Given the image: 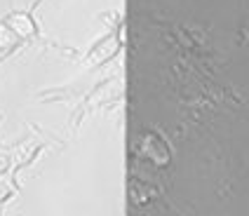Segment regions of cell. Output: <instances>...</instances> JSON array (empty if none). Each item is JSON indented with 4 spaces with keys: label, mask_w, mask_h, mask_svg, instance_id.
<instances>
[{
    "label": "cell",
    "mask_w": 249,
    "mask_h": 216,
    "mask_svg": "<svg viewBox=\"0 0 249 216\" xmlns=\"http://www.w3.org/2000/svg\"><path fill=\"white\" fill-rule=\"evenodd\" d=\"M19 45H21V40H19L12 31L2 24V19H0V52L7 56V54H12Z\"/></svg>",
    "instance_id": "3957f363"
},
{
    "label": "cell",
    "mask_w": 249,
    "mask_h": 216,
    "mask_svg": "<svg viewBox=\"0 0 249 216\" xmlns=\"http://www.w3.org/2000/svg\"><path fill=\"white\" fill-rule=\"evenodd\" d=\"M2 24L10 28L19 40H24V38H36V36H38V26H36V21L31 19L28 12H10L5 19H2Z\"/></svg>",
    "instance_id": "6da1fadb"
},
{
    "label": "cell",
    "mask_w": 249,
    "mask_h": 216,
    "mask_svg": "<svg viewBox=\"0 0 249 216\" xmlns=\"http://www.w3.org/2000/svg\"><path fill=\"white\" fill-rule=\"evenodd\" d=\"M17 167H10L7 172H2L0 174V204L5 202V200H10L14 193H19V186H17Z\"/></svg>",
    "instance_id": "7a4b0ae2"
}]
</instances>
